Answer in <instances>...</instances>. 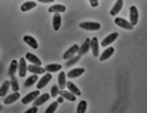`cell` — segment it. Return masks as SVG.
Here are the masks:
<instances>
[{"label":"cell","instance_id":"37","mask_svg":"<svg viewBox=\"0 0 147 113\" xmlns=\"http://www.w3.org/2000/svg\"><path fill=\"white\" fill-rule=\"evenodd\" d=\"M0 110H2V106H0Z\"/></svg>","mask_w":147,"mask_h":113},{"label":"cell","instance_id":"6","mask_svg":"<svg viewBox=\"0 0 147 113\" xmlns=\"http://www.w3.org/2000/svg\"><path fill=\"white\" fill-rule=\"evenodd\" d=\"M26 72H28V66H26V59L21 57L18 60V74L20 77H26Z\"/></svg>","mask_w":147,"mask_h":113},{"label":"cell","instance_id":"17","mask_svg":"<svg viewBox=\"0 0 147 113\" xmlns=\"http://www.w3.org/2000/svg\"><path fill=\"white\" fill-rule=\"evenodd\" d=\"M61 24H62V15L61 14H55L53 15V29L59 30L61 29Z\"/></svg>","mask_w":147,"mask_h":113},{"label":"cell","instance_id":"8","mask_svg":"<svg viewBox=\"0 0 147 113\" xmlns=\"http://www.w3.org/2000/svg\"><path fill=\"white\" fill-rule=\"evenodd\" d=\"M36 96H40V92H38V90H34V92H30V94H28L26 96H23V101H21V103H24V104L34 103Z\"/></svg>","mask_w":147,"mask_h":113},{"label":"cell","instance_id":"2","mask_svg":"<svg viewBox=\"0 0 147 113\" xmlns=\"http://www.w3.org/2000/svg\"><path fill=\"white\" fill-rule=\"evenodd\" d=\"M50 78H52V74H50V72H46L44 75H42V77L38 80V90L42 89L44 86H47L49 82H50Z\"/></svg>","mask_w":147,"mask_h":113},{"label":"cell","instance_id":"36","mask_svg":"<svg viewBox=\"0 0 147 113\" xmlns=\"http://www.w3.org/2000/svg\"><path fill=\"white\" fill-rule=\"evenodd\" d=\"M62 101H64V98L61 95H58V104H62Z\"/></svg>","mask_w":147,"mask_h":113},{"label":"cell","instance_id":"33","mask_svg":"<svg viewBox=\"0 0 147 113\" xmlns=\"http://www.w3.org/2000/svg\"><path fill=\"white\" fill-rule=\"evenodd\" d=\"M59 95V88L55 84V86H52V89H50V96H58Z\"/></svg>","mask_w":147,"mask_h":113},{"label":"cell","instance_id":"5","mask_svg":"<svg viewBox=\"0 0 147 113\" xmlns=\"http://www.w3.org/2000/svg\"><path fill=\"white\" fill-rule=\"evenodd\" d=\"M91 44H90V48H91V51H92V55H94L96 57H99V39L97 38H91Z\"/></svg>","mask_w":147,"mask_h":113},{"label":"cell","instance_id":"19","mask_svg":"<svg viewBox=\"0 0 147 113\" xmlns=\"http://www.w3.org/2000/svg\"><path fill=\"white\" fill-rule=\"evenodd\" d=\"M65 8L64 5H53V6H50L49 8V12H52V14H62V12H65Z\"/></svg>","mask_w":147,"mask_h":113},{"label":"cell","instance_id":"29","mask_svg":"<svg viewBox=\"0 0 147 113\" xmlns=\"http://www.w3.org/2000/svg\"><path fill=\"white\" fill-rule=\"evenodd\" d=\"M9 84H11V89H12L14 92H18V88H20V86H18V80H17V77H15V75H14V77H11Z\"/></svg>","mask_w":147,"mask_h":113},{"label":"cell","instance_id":"26","mask_svg":"<svg viewBox=\"0 0 147 113\" xmlns=\"http://www.w3.org/2000/svg\"><path fill=\"white\" fill-rule=\"evenodd\" d=\"M17 71H18V62L12 60V62H11V65H9V77H14Z\"/></svg>","mask_w":147,"mask_h":113},{"label":"cell","instance_id":"12","mask_svg":"<svg viewBox=\"0 0 147 113\" xmlns=\"http://www.w3.org/2000/svg\"><path fill=\"white\" fill-rule=\"evenodd\" d=\"M65 88L68 89V92H71L74 96H79L80 95V90H79V88L76 86L74 83H71V82H67V84H65Z\"/></svg>","mask_w":147,"mask_h":113},{"label":"cell","instance_id":"34","mask_svg":"<svg viewBox=\"0 0 147 113\" xmlns=\"http://www.w3.org/2000/svg\"><path fill=\"white\" fill-rule=\"evenodd\" d=\"M38 112V107H30L29 110H26L24 113H36Z\"/></svg>","mask_w":147,"mask_h":113},{"label":"cell","instance_id":"28","mask_svg":"<svg viewBox=\"0 0 147 113\" xmlns=\"http://www.w3.org/2000/svg\"><path fill=\"white\" fill-rule=\"evenodd\" d=\"M35 6H36L35 2H24L23 5H21V11H23V12H28V11L34 9Z\"/></svg>","mask_w":147,"mask_h":113},{"label":"cell","instance_id":"13","mask_svg":"<svg viewBox=\"0 0 147 113\" xmlns=\"http://www.w3.org/2000/svg\"><path fill=\"white\" fill-rule=\"evenodd\" d=\"M26 60H29L32 65H38V66H41V60L38 59V56H35V55H32V53H26Z\"/></svg>","mask_w":147,"mask_h":113},{"label":"cell","instance_id":"14","mask_svg":"<svg viewBox=\"0 0 147 113\" xmlns=\"http://www.w3.org/2000/svg\"><path fill=\"white\" fill-rule=\"evenodd\" d=\"M65 84H67V75H65L62 71H59V75H58V88L59 89H65Z\"/></svg>","mask_w":147,"mask_h":113},{"label":"cell","instance_id":"21","mask_svg":"<svg viewBox=\"0 0 147 113\" xmlns=\"http://www.w3.org/2000/svg\"><path fill=\"white\" fill-rule=\"evenodd\" d=\"M90 44H91V41L90 39H86V41H84V44L79 47V51H78V55L79 56H82V55H85L86 51L90 50Z\"/></svg>","mask_w":147,"mask_h":113},{"label":"cell","instance_id":"20","mask_svg":"<svg viewBox=\"0 0 147 113\" xmlns=\"http://www.w3.org/2000/svg\"><path fill=\"white\" fill-rule=\"evenodd\" d=\"M38 80H40V77L32 74L30 77H28V78L24 80V86H26V88H30V86H34L35 83H38Z\"/></svg>","mask_w":147,"mask_h":113},{"label":"cell","instance_id":"18","mask_svg":"<svg viewBox=\"0 0 147 113\" xmlns=\"http://www.w3.org/2000/svg\"><path fill=\"white\" fill-rule=\"evenodd\" d=\"M46 72H59L62 69V65H59V63H50V65H47L46 68Z\"/></svg>","mask_w":147,"mask_h":113},{"label":"cell","instance_id":"1","mask_svg":"<svg viewBox=\"0 0 147 113\" xmlns=\"http://www.w3.org/2000/svg\"><path fill=\"white\" fill-rule=\"evenodd\" d=\"M80 29H85V30H99L100 29V24L99 23H94V21H86V23H80Z\"/></svg>","mask_w":147,"mask_h":113},{"label":"cell","instance_id":"16","mask_svg":"<svg viewBox=\"0 0 147 113\" xmlns=\"http://www.w3.org/2000/svg\"><path fill=\"white\" fill-rule=\"evenodd\" d=\"M85 72V69L84 68H74V69H71L68 74H65L68 78H76V77H79V75H82Z\"/></svg>","mask_w":147,"mask_h":113},{"label":"cell","instance_id":"10","mask_svg":"<svg viewBox=\"0 0 147 113\" xmlns=\"http://www.w3.org/2000/svg\"><path fill=\"white\" fill-rule=\"evenodd\" d=\"M115 24L118 26V27H121V29H127V30H130V29H134L132 26H130V23L129 21H126L124 18H115Z\"/></svg>","mask_w":147,"mask_h":113},{"label":"cell","instance_id":"30","mask_svg":"<svg viewBox=\"0 0 147 113\" xmlns=\"http://www.w3.org/2000/svg\"><path fill=\"white\" fill-rule=\"evenodd\" d=\"M79 59H80L79 55H76V56H73L71 59H68V60H67V66H73L74 63H78V62H79Z\"/></svg>","mask_w":147,"mask_h":113},{"label":"cell","instance_id":"11","mask_svg":"<svg viewBox=\"0 0 147 113\" xmlns=\"http://www.w3.org/2000/svg\"><path fill=\"white\" fill-rule=\"evenodd\" d=\"M117 38H118V33H115V32H114V33H111L109 36H106L105 39L102 41V45H105V47H109V45L112 44V42L117 39Z\"/></svg>","mask_w":147,"mask_h":113},{"label":"cell","instance_id":"4","mask_svg":"<svg viewBox=\"0 0 147 113\" xmlns=\"http://www.w3.org/2000/svg\"><path fill=\"white\" fill-rule=\"evenodd\" d=\"M78 51H79V47H78V45L74 44L73 47H70L68 50H67V51L64 53V55H62V57L65 59V60H68V59H71L73 56H76V53H78Z\"/></svg>","mask_w":147,"mask_h":113},{"label":"cell","instance_id":"22","mask_svg":"<svg viewBox=\"0 0 147 113\" xmlns=\"http://www.w3.org/2000/svg\"><path fill=\"white\" fill-rule=\"evenodd\" d=\"M18 98H20V94H18V92H12L9 96H6V98H5V104H12V103H15Z\"/></svg>","mask_w":147,"mask_h":113},{"label":"cell","instance_id":"23","mask_svg":"<svg viewBox=\"0 0 147 113\" xmlns=\"http://www.w3.org/2000/svg\"><path fill=\"white\" fill-rule=\"evenodd\" d=\"M59 95H61L64 100H68V101H74V100H76V96H74L71 92H68V90H65V89L59 90Z\"/></svg>","mask_w":147,"mask_h":113},{"label":"cell","instance_id":"27","mask_svg":"<svg viewBox=\"0 0 147 113\" xmlns=\"http://www.w3.org/2000/svg\"><path fill=\"white\" fill-rule=\"evenodd\" d=\"M9 88H11V84H9V80H8V82H5L2 86H0V98H3V96L8 94Z\"/></svg>","mask_w":147,"mask_h":113},{"label":"cell","instance_id":"24","mask_svg":"<svg viewBox=\"0 0 147 113\" xmlns=\"http://www.w3.org/2000/svg\"><path fill=\"white\" fill-rule=\"evenodd\" d=\"M121 8H123V2L121 0H118V2H115V5H114V8L111 9V15L112 17H115V15L121 11Z\"/></svg>","mask_w":147,"mask_h":113},{"label":"cell","instance_id":"31","mask_svg":"<svg viewBox=\"0 0 147 113\" xmlns=\"http://www.w3.org/2000/svg\"><path fill=\"white\" fill-rule=\"evenodd\" d=\"M58 101H55V103H52L50 106L47 107V110H46V113H55L56 112V109H58Z\"/></svg>","mask_w":147,"mask_h":113},{"label":"cell","instance_id":"25","mask_svg":"<svg viewBox=\"0 0 147 113\" xmlns=\"http://www.w3.org/2000/svg\"><path fill=\"white\" fill-rule=\"evenodd\" d=\"M112 55H114V48L112 47H108L106 50L100 55V60H106V59H109Z\"/></svg>","mask_w":147,"mask_h":113},{"label":"cell","instance_id":"15","mask_svg":"<svg viewBox=\"0 0 147 113\" xmlns=\"http://www.w3.org/2000/svg\"><path fill=\"white\" fill-rule=\"evenodd\" d=\"M23 41L28 44L29 47H32V48H38V41L35 39L34 36H30V35H26L24 38H23Z\"/></svg>","mask_w":147,"mask_h":113},{"label":"cell","instance_id":"9","mask_svg":"<svg viewBox=\"0 0 147 113\" xmlns=\"http://www.w3.org/2000/svg\"><path fill=\"white\" fill-rule=\"evenodd\" d=\"M49 98H50V94H42V95H40V96H36L35 101H34V107H38V106L44 104Z\"/></svg>","mask_w":147,"mask_h":113},{"label":"cell","instance_id":"32","mask_svg":"<svg viewBox=\"0 0 147 113\" xmlns=\"http://www.w3.org/2000/svg\"><path fill=\"white\" fill-rule=\"evenodd\" d=\"M86 112V101H80L78 106V112L76 113H85Z\"/></svg>","mask_w":147,"mask_h":113},{"label":"cell","instance_id":"35","mask_svg":"<svg viewBox=\"0 0 147 113\" xmlns=\"http://www.w3.org/2000/svg\"><path fill=\"white\" fill-rule=\"evenodd\" d=\"M90 5H91L92 8H97V6H99V2H97V0H91Z\"/></svg>","mask_w":147,"mask_h":113},{"label":"cell","instance_id":"7","mask_svg":"<svg viewBox=\"0 0 147 113\" xmlns=\"http://www.w3.org/2000/svg\"><path fill=\"white\" fill-rule=\"evenodd\" d=\"M28 71H30L34 75H44L46 74V69L42 68V66H38V65H29L28 66Z\"/></svg>","mask_w":147,"mask_h":113},{"label":"cell","instance_id":"3","mask_svg":"<svg viewBox=\"0 0 147 113\" xmlns=\"http://www.w3.org/2000/svg\"><path fill=\"white\" fill-rule=\"evenodd\" d=\"M129 23H130L132 27L138 23V9H137V6H130V20H129Z\"/></svg>","mask_w":147,"mask_h":113}]
</instances>
